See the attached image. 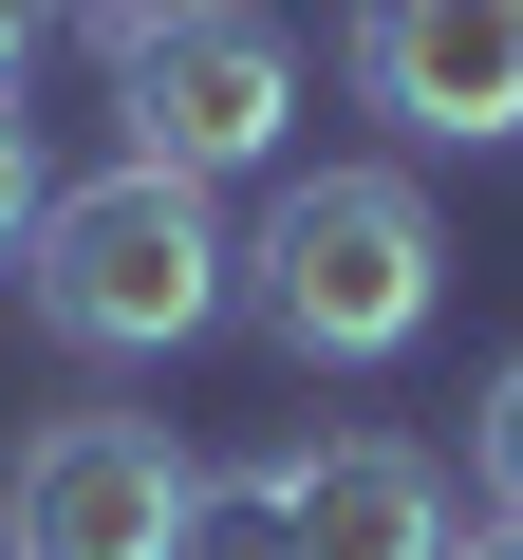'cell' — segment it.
Instances as JSON below:
<instances>
[{
  "label": "cell",
  "instance_id": "cell-1",
  "mask_svg": "<svg viewBox=\"0 0 523 560\" xmlns=\"http://www.w3.org/2000/svg\"><path fill=\"white\" fill-rule=\"evenodd\" d=\"M243 300H262V337L300 374H393L430 337V300H449V224H430L411 168H300L262 206V243H243Z\"/></svg>",
  "mask_w": 523,
  "mask_h": 560
},
{
  "label": "cell",
  "instance_id": "cell-2",
  "mask_svg": "<svg viewBox=\"0 0 523 560\" xmlns=\"http://www.w3.org/2000/svg\"><path fill=\"white\" fill-rule=\"evenodd\" d=\"M20 280H38V318H57L75 355H187V337L243 300V243H224V206H206L187 168H131V150H113L94 187L38 206Z\"/></svg>",
  "mask_w": 523,
  "mask_h": 560
},
{
  "label": "cell",
  "instance_id": "cell-3",
  "mask_svg": "<svg viewBox=\"0 0 523 560\" xmlns=\"http://www.w3.org/2000/svg\"><path fill=\"white\" fill-rule=\"evenodd\" d=\"M94 57H113V150L131 168L224 187V168H262L300 131V38L262 20V0H113Z\"/></svg>",
  "mask_w": 523,
  "mask_h": 560
},
{
  "label": "cell",
  "instance_id": "cell-4",
  "mask_svg": "<svg viewBox=\"0 0 523 560\" xmlns=\"http://www.w3.org/2000/svg\"><path fill=\"white\" fill-rule=\"evenodd\" d=\"M206 504V467L150 411H57L20 467H0V560H168Z\"/></svg>",
  "mask_w": 523,
  "mask_h": 560
},
{
  "label": "cell",
  "instance_id": "cell-5",
  "mask_svg": "<svg viewBox=\"0 0 523 560\" xmlns=\"http://www.w3.org/2000/svg\"><path fill=\"white\" fill-rule=\"evenodd\" d=\"M356 94L411 150H504L523 131V0H374L356 20Z\"/></svg>",
  "mask_w": 523,
  "mask_h": 560
},
{
  "label": "cell",
  "instance_id": "cell-6",
  "mask_svg": "<svg viewBox=\"0 0 523 560\" xmlns=\"http://www.w3.org/2000/svg\"><path fill=\"white\" fill-rule=\"evenodd\" d=\"M281 560H449V467L411 430H337V448H281Z\"/></svg>",
  "mask_w": 523,
  "mask_h": 560
},
{
  "label": "cell",
  "instance_id": "cell-7",
  "mask_svg": "<svg viewBox=\"0 0 523 560\" xmlns=\"http://www.w3.org/2000/svg\"><path fill=\"white\" fill-rule=\"evenodd\" d=\"M168 560H281V486H262V467H206V504H187Z\"/></svg>",
  "mask_w": 523,
  "mask_h": 560
},
{
  "label": "cell",
  "instance_id": "cell-8",
  "mask_svg": "<svg viewBox=\"0 0 523 560\" xmlns=\"http://www.w3.org/2000/svg\"><path fill=\"white\" fill-rule=\"evenodd\" d=\"M467 486H486V523H523V355H504L486 411H467Z\"/></svg>",
  "mask_w": 523,
  "mask_h": 560
},
{
  "label": "cell",
  "instance_id": "cell-9",
  "mask_svg": "<svg viewBox=\"0 0 523 560\" xmlns=\"http://www.w3.org/2000/svg\"><path fill=\"white\" fill-rule=\"evenodd\" d=\"M38 206H57V168H38V113H20V94H0V261H20V243H38Z\"/></svg>",
  "mask_w": 523,
  "mask_h": 560
},
{
  "label": "cell",
  "instance_id": "cell-10",
  "mask_svg": "<svg viewBox=\"0 0 523 560\" xmlns=\"http://www.w3.org/2000/svg\"><path fill=\"white\" fill-rule=\"evenodd\" d=\"M38 20H57V0H0V94L38 75Z\"/></svg>",
  "mask_w": 523,
  "mask_h": 560
},
{
  "label": "cell",
  "instance_id": "cell-11",
  "mask_svg": "<svg viewBox=\"0 0 523 560\" xmlns=\"http://www.w3.org/2000/svg\"><path fill=\"white\" fill-rule=\"evenodd\" d=\"M449 560H523V523H467V541H449Z\"/></svg>",
  "mask_w": 523,
  "mask_h": 560
},
{
  "label": "cell",
  "instance_id": "cell-12",
  "mask_svg": "<svg viewBox=\"0 0 523 560\" xmlns=\"http://www.w3.org/2000/svg\"><path fill=\"white\" fill-rule=\"evenodd\" d=\"M94 20H113V0H94Z\"/></svg>",
  "mask_w": 523,
  "mask_h": 560
}]
</instances>
